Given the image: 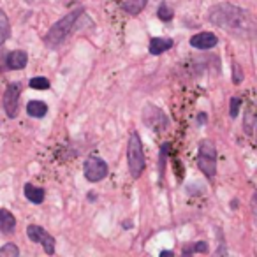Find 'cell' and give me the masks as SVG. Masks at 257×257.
<instances>
[{"label": "cell", "instance_id": "24", "mask_svg": "<svg viewBox=\"0 0 257 257\" xmlns=\"http://www.w3.org/2000/svg\"><path fill=\"white\" fill-rule=\"evenodd\" d=\"M161 255H162V257H169V255L173 257V252H171V250H162Z\"/></svg>", "mask_w": 257, "mask_h": 257}, {"label": "cell", "instance_id": "14", "mask_svg": "<svg viewBox=\"0 0 257 257\" xmlns=\"http://www.w3.org/2000/svg\"><path fill=\"white\" fill-rule=\"evenodd\" d=\"M27 113H29V116H32V118L46 116V113H48L46 102H43V100H30V102L27 104Z\"/></svg>", "mask_w": 257, "mask_h": 257}, {"label": "cell", "instance_id": "7", "mask_svg": "<svg viewBox=\"0 0 257 257\" xmlns=\"http://www.w3.org/2000/svg\"><path fill=\"white\" fill-rule=\"evenodd\" d=\"M147 109L152 113V116L148 113H145L143 111V118H145V121H147V125L148 127H152L155 131V133H162L164 128H168V125H169V120H168V116H166L164 113H162L159 107H155V106H147Z\"/></svg>", "mask_w": 257, "mask_h": 257}, {"label": "cell", "instance_id": "21", "mask_svg": "<svg viewBox=\"0 0 257 257\" xmlns=\"http://www.w3.org/2000/svg\"><path fill=\"white\" fill-rule=\"evenodd\" d=\"M239 106H241V100H239L238 97H232V99H231V107H229V116H231V118L238 116Z\"/></svg>", "mask_w": 257, "mask_h": 257}, {"label": "cell", "instance_id": "10", "mask_svg": "<svg viewBox=\"0 0 257 257\" xmlns=\"http://www.w3.org/2000/svg\"><path fill=\"white\" fill-rule=\"evenodd\" d=\"M27 62H29V57H27V53H25V51H22V50L11 51V53L8 55V58H6L8 69H11V71H20V69H25Z\"/></svg>", "mask_w": 257, "mask_h": 257}, {"label": "cell", "instance_id": "19", "mask_svg": "<svg viewBox=\"0 0 257 257\" xmlns=\"http://www.w3.org/2000/svg\"><path fill=\"white\" fill-rule=\"evenodd\" d=\"M157 16L162 20V22H171L173 20L171 8H169L168 4H164V2H161V4H159V9H157Z\"/></svg>", "mask_w": 257, "mask_h": 257}, {"label": "cell", "instance_id": "11", "mask_svg": "<svg viewBox=\"0 0 257 257\" xmlns=\"http://www.w3.org/2000/svg\"><path fill=\"white\" fill-rule=\"evenodd\" d=\"M16 229V218L9 210H0V232L2 234H13Z\"/></svg>", "mask_w": 257, "mask_h": 257}, {"label": "cell", "instance_id": "1", "mask_svg": "<svg viewBox=\"0 0 257 257\" xmlns=\"http://www.w3.org/2000/svg\"><path fill=\"white\" fill-rule=\"evenodd\" d=\"M208 18L213 25L224 29L234 37L248 39L257 34V27L253 23L252 16L241 8H236L232 4H217L210 9Z\"/></svg>", "mask_w": 257, "mask_h": 257}, {"label": "cell", "instance_id": "20", "mask_svg": "<svg viewBox=\"0 0 257 257\" xmlns=\"http://www.w3.org/2000/svg\"><path fill=\"white\" fill-rule=\"evenodd\" d=\"M30 88H34V90H48L51 86V83L48 81L46 78H41V76H37V78H32L30 79Z\"/></svg>", "mask_w": 257, "mask_h": 257}, {"label": "cell", "instance_id": "8", "mask_svg": "<svg viewBox=\"0 0 257 257\" xmlns=\"http://www.w3.org/2000/svg\"><path fill=\"white\" fill-rule=\"evenodd\" d=\"M20 85L18 83H11V85L6 88L4 93V109L8 113L9 118H15L18 113V100H20Z\"/></svg>", "mask_w": 257, "mask_h": 257}, {"label": "cell", "instance_id": "25", "mask_svg": "<svg viewBox=\"0 0 257 257\" xmlns=\"http://www.w3.org/2000/svg\"><path fill=\"white\" fill-rule=\"evenodd\" d=\"M155 2H157V0H155Z\"/></svg>", "mask_w": 257, "mask_h": 257}, {"label": "cell", "instance_id": "23", "mask_svg": "<svg viewBox=\"0 0 257 257\" xmlns=\"http://www.w3.org/2000/svg\"><path fill=\"white\" fill-rule=\"evenodd\" d=\"M166 157H168V145H164L161 150V168H159V173H161V178L164 175V162H166Z\"/></svg>", "mask_w": 257, "mask_h": 257}, {"label": "cell", "instance_id": "9", "mask_svg": "<svg viewBox=\"0 0 257 257\" xmlns=\"http://www.w3.org/2000/svg\"><path fill=\"white\" fill-rule=\"evenodd\" d=\"M218 43V37L211 32H199L190 37V46L196 50H211Z\"/></svg>", "mask_w": 257, "mask_h": 257}, {"label": "cell", "instance_id": "15", "mask_svg": "<svg viewBox=\"0 0 257 257\" xmlns=\"http://www.w3.org/2000/svg\"><path fill=\"white\" fill-rule=\"evenodd\" d=\"M147 2L148 0H127V2L123 4V11L128 13V15H133V16H138L145 9Z\"/></svg>", "mask_w": 257, "mask_h": 257}, {"label": "cell", "instance_id": "17", "mask_svg": "<svg viewBox=\"0 0 257 257\" xmlns=\"http://www.w3.org/2000/svg\"><path fill=\"white\" fill-rule=\"evenodd\" d=\"M208 243H204V241H196V243H192L190 246H187V248H183V255H192V253H197V252H201V253H208Z\"/></svg>", "mask_w": 257, "mask_h": 257}, {"label": "cell", "instance_id": "12", "mask_svg": "<svg viewBox=\"0 0 257 257\" xmlns=\"http://www.w3.org/2000/svg\"><path fill=\"white\" fill-rule=\"evenodd\" d=\"M173 46H175L173 39H166V37H155V39L150 41V46H148V50H150L152 55H162L164 51L171 50Z\"/></svg>", "mask_w": 257, "mask_h": 257}, {"label": "cell", "instance_id": "22", "mask_svg": "<svg viewBox=\"0 0 257 257\" xmlns=\"http://www.w3.org/2000/svg\"><path fill=\"white\" fill-rule=\"evenodd\" d=\"M243 81V71L238 64H232V83L234 85H239Z\"/></svg>", "mask_w": 257, "mask_h": 257}, {"label": "cell", "instance_id": "2", "mask_svg": "<svg viewBox=\"0 0 257 257\" xmlns=\"http://www.w3.org/2000/svg\"><path fill=\"white\" fill-rule=\"evenodd\" d=\"M83 15H85V9L78 8L72 13H69L67 16H64L62 20H58V22L55 23L50 30H48L46 36H44V44H46L48 48H58L60 46V44L72 34L76 22H78L79 16H83Z\"/></svg>", "mask_w": 257, "mask_h": 257}, {"label": "cell", "instance_id": "13", "mask_svg": "<svg viewBox=\"0 0 257 257\" xmlns=\"http://www.w3.org/2000/svg\"><path fill=\"white\" fill-rule=\"evenodd\" d=\"M23 194H25V197L30 201V203L34 204H41L44 201V190L41 189V187H36V185H30V183H27L25 189H23Z\"/></svg>", "mask_w": 257, "mask_h": 257}, {"label": "cell", "instance_id": "4", "mask_svg": "<svg viewBox=\"0 0 257 257\" xmlns=\"http://www.w3.org/2000/svg\"><path fill=\"white\" fill-rule=\"evenodd\" d=\"M197 166L204 173L206 178H213L217 173V150L215 145L208 140H203L199 143V152H197Z\"/></svg>", "mask_w": 257, "mask_h": 257}, {"label": "cell", "instance_id": "6", "mask_svg": "<svg viewBox=\"0 0 257 257\" xmlns=\"http://www.w3.org/2000/svg\"><path fill=\"white\" fill-rule=\"evenodd\" d=\"M27 236L30 238V241L39 243L48 255H53L55 253V238L48 231H44L41 225H29L27 227Z\"/></svg>", "mask_w": 257, "mask_h": 257}, {"label": "cell", "instance_id": "3", "mask_svg": "<svg viewBox=\"0 0 257 257\" xmlns=\"http://www.w3.org/2000/svg\"><path fill=\"white\" fill-rule=\"evenodd\" d=\"M127 166L133 178H140L145 171V152L143 143L138 133H133L127 143Z\"/></svg>", "mask_w": 257, "mask_h": 257}, {"label": "cell", "instance_id": "18", "mask_svg": "<svg viewBox=\"0 0 257 257\" xmlns=\"http://www.w3.org/2000/svg\"><path fill=\"white\" fill-rule=\"evenodd\" d=\"M20 248L15 243H6L2 248H0V257H18Z\"/></svg>", "mask_w": 257, "mask_h": 257}, {"label": "cell", "instance_id": "5", "mask_svg": "<svg viewBox=\"0 0 257 257\" xmlns=\"http://www.w3.org/2000/svg\"><path fill=\"white\" fill-rule=\"evenodd\" d=\"M83 173H85V178L92 183H97L100 180H104L109 173L107 164L99 157H88L83 164Z\"/></svg>", "mask_w": 257, "mask_h": 257}, {"label": "cell", "instance_id": "16", "mask_svg": "<svg viewBox=\"0 0 257 257\" xmlns=\"http://www.w3.org/2000/svg\"><path fill=\"white\" fill-rule=\"evenodd\" d=\"M9 32H11V27H9V20L6 16L4 11H0V46L8 41Z\"/></svg>", "mask_w": 257, "mask_h": 257}]
</instances>
